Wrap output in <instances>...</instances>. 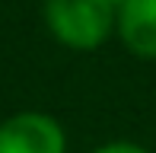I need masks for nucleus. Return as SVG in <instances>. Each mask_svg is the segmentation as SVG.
Masks as SVG:
<instances>
[{"label":"nucleus","mask_w":156,"mask_h":153,"mask_svg":"<svg viewBox=\"0 0 156 153\" xmlns=\"http://www.w3.org/2000/svg\"><path fill=\"white\" fill-rule=\"evenodd\" d=\"M45 23L61 45L93 51L118 26V10L108 0H45Z\"/></svg>","instance_id":"f257e3e1"},{"label":"nucleus","mask_w":156,"mask_h":153,"mask_svg":"<svg viewBox=\"0 0 156 153\" xmlns=\"http://www.w3.org/2000/svg\"><path fill=\"white\" fill-rule=\"evenodd\" d=\"M67 137L51 115L19 112L0 124V153H64Z\"/></svg>","instance_id":"f03ea898"},{"label":"nucleus","mask_w":156,"mask_h":153,"mask_svg":"<svg viewBox=\"0 0 156 153\" xmlns=\"http://www.w3.org/2000/svg\"><path fill=\"white\" fill-rule=\"evenodd\" d=\"M118 32L127 51L156 61V0H127L118 6Z\"/></svg>","instance_id":"7ed1b4c3"},{"label":"nucleus","mask_w":156,"mask_h":153,"mask_svg":"<svg viewBox=\"0 0 156 153\" xmlns=\"http://www.w3.org/2000/svg\"><path fill=\"white\" fill-rule=\"evenodd\" d=\"M96 153H147V150L137 147V144H131V141H115V144H105V147H99Z\"/></svg>","instance_id":"20e7f679"},{"label":"nucleus","mask_w":156,"mask_h":153,"mask_svg":"<svg viewBox=\"0 0 156 153\" xmlns=\"http://www.w3.org/2000/svg\"><path fill=\"white\" fill-rule=\"evenodd\" d=\"M108 3H112V6L118 10V6H121V3H127V0H108Z\"/></svg>","instance_id":"39448f33"}]
</instances>
